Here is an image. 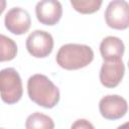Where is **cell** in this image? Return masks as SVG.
<instances>
[{"instance_id": "cell-4", "label": "cell", "mask_w": 129, "mask_h": 129, "mask_svg": "<svg viewBox=\"0 0 129 129\" xmlns=\"http://www.w3.org/2000/svg\"><path fill=\"white\" fill-rule=\"evenodd\" d=\"M105 20L109 27L124 30L129 27V3L125 0L111 1L105 11Z\"/></svg>"}, {"instance_id": "cell-9", "label": "cell", "mask_w": 129, "mask_h": 129, "mask_svg": "<svg viewBox=\"0 0 129 129\" xmlns=\"http://www.w3.org/2000/svg\"><path fill=\"white\" fill-rule=\"evenodd\" d=\"M37 20L44 25H55L62 16V6L58 0H40L35 6Z\"/></svg>"}, {"instance_id": "cell-7", "label": "cell", "mask_w": 129, "mask_h": 129, "mask_svg": "<svg viewBox=\"0 0 129 129\" xmlns=\"http://www.w3.org/2000/svg\"><path fill=\"white\" fill-rule=\"evenodd\" d=\"M125 73V66L122 58L104 59L100 70V82L106 88H115L122 81Z\"/></svg>"}, {"instance_id": "cell-1", "label": "cell", "mask_w": 129, "mask_h": 129, "mask_svg": "<svg viewBox=\"0 0 129 129\" xmlns=\"http://www.w3.org/2000/svg\"><path fill=\"white\" fill-rule=\"evenodd\" d=\"M29 99L40 107L51 109L59 101L58 88L44 75L35 74L27 81Z\"/></svg>"}, {"instance_id": "cell-14", "label": "cell", "mask_w": 129, "mask_h": 129, "mask_svg": "<svg viewBox=\"0 0 129 129\" xmlns=\"http://www.w3.org/2000/svg\"><path fill=\"white\" fill-rule=\"evenodd\" d=\"M72 128H94V125L85 119H79L72 125Z\"/></svg>"}, {"instance_id": "cell-6", "label": "cell", "mask_w": 129, "mask_h": 129, "mask_svg": "<svg viewBox=\"0 0 129 129\" xmlns=\"http://www.w3.org/2000/svg\"><path fill=\"white\" fill-rule=\"evenodd\" d=\"M99 110L107 120H118L124 117L128 111L127 101L119 95H107L99 102Z\"/></svg>"}, {"instance_id": "cell-13", "label": "cell", "mask_w": 129, "mask_h": 129, "mask_svg": "<svg viewBox=\"0 0 129 129\" xmlns=\"http://www.w3.org/2000/svg\"><path fill=\"white\" fill-rule=\"evenodd\" d=\"M0 43H1V61L11 60L16 56L17 53V45L14 40L5 36L4 34L0 35Z\"/></svg>"}, {"instance_id": "cell-3", "label": "cell", "mask_w": 129, "mask_h": 129, "mask_svg": "<svg viewBox=\"0 0 129 129\" xmlns=\"http://www.w3.org/2000/svg\"><path fill=\"white\" fill-rule=\"evenodd\" d=\"M1 99L4 103L12 105L17 103L23 93L22 82L18 72L13 68H6L0 72Z\"/></svg>"}, {"instance_id": "cell-8", "label": "cell", "mask_w": 129, "mask_h": 129, "mask_svg": "<svg viewBox=\"0 0 129 129\" xmlns=\"http://www.w3.org/2000/svg\"><path fill=\"white\" fill-rule=\"evenodd\" d=\"M4 23L9 32L21 35L29 30L31 18L25 9L21 7H13L6 13Z\"/></svg>"}, {"instance_id": "cell-5", "label": "cell", "mask_w": 129, "mask_h": 129, "mask_svg": "<svg viewBox=\"0 0 129 129\" xmlns=\"http://www.w3.org/2000/svg\"><path fill=\"white\" fill-rule=\"evenodd\" d=\"M53 48V38L44 30H34L26 38L27 51L36 58L48 56Z\"/></svg>"}, {"instance_id": "cell-12", "label": "cell", "mask_w": 129, "mask_h": 129, "mask_svg": "<svg viewBox=\"0 0 129 129\" xmlns=\"http://www.w3.org/2000/svg\"><path fill=\"white\" fill-rule=\"evenodd\" d=\"M73 8L81 14H93L97 12L103 3V0H70Z\"/></svg>"}, {"instance_id": "cell-11", "label": "cell", "mask_w": 129, "mask_h": 129, "mask_svg": "<svg viewBox=\"0 0 129 129\" xmlns=\"http://www.w3.org/2000/svg\"><path fill=\"white\" fill-rule=\"evenodd\" d=\"M25 127L27 129L32 128H44V129H53L54 123L53 120L42 113L35 112L31 115H29L25 122Z\"/></svg>"}, {"instance_id": "cell-2", "label": "cell", "mask_w": 129, "mask_h": 129, "mask_svg": "<svg viewBox=\"0 0 129 129\" xmlns=\"http://www.w3.org/2000/svg\"><path fill=\"white\" fill-rule=\"evenodd\" d=\"M93 59V49L89 45L79 43H67L61 45L55 56L57 64L68 71L83 69L90 64Z\"/></svg>"}, {"instance_id": "cell-10", "label": "cell", "mask_w": 129, "mask_h": 129, "mask_svg": "<svg viewBox=\"0 0 129 129\" xmlns=\"http://www.w3.org/2000/svg\"><path fill=\"white\" fill-rule=\"evenodd\" d=\"M125 50L123 41L116 36H107L100 43V52L103 59L111 60L122 58Z\"/></svg>"}, {"instance_id": "cell-15", "label": "cell", "mask_w": 129, "mask_h": 129, "mask_svg": "<svg viewBox=\"0 0 129 129\" xmlns=\"http://www.w3.org/2000/svg\"><path fill=\"white\" fill-rule=\"evenodd\" d=\"M128 68H129V60H128Z\"/></svg>"}]
</instances>
